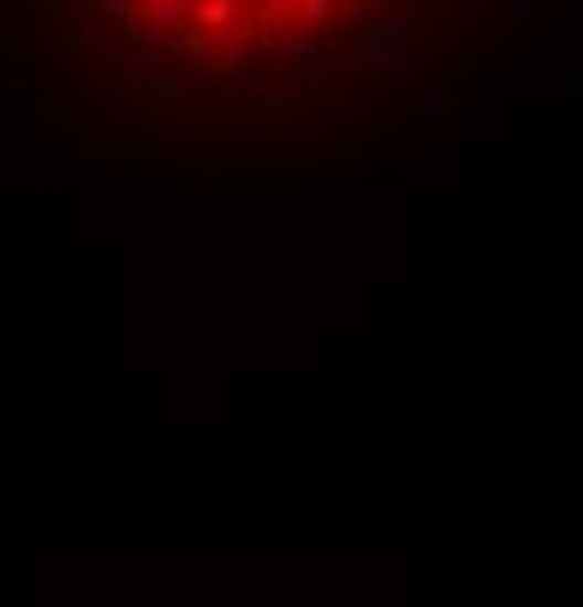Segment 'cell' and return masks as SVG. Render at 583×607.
Here are the masks:
<instances>
[{"instance_id": "1", "label": "cell", "mask_w": 583, "mask_h": 607, "mask_svg": "<svg viewBox=\"0 0 583 607\" xmlns=\"http://www.w3.org/2000/svg\"><path fill=\"white\" fill-rule=\"evenodd\" d=\"M531 7H502V35H508V42H519V35H526L531 30Z\"/></svg>"}]
</instances>
